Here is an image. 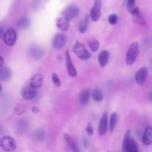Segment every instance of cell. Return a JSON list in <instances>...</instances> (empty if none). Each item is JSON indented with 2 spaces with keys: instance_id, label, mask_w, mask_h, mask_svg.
I'll use <instances>...</instances> for the list:
<instances>
[{
  "instance_id": "obj_1",
  "label": "cell",
  "mask_w": 152,
  "mask_h": 152,
  "mask_svg": "<svg viewBox=\"0 0 152 152\" xmlns=\"http://www.w3.org/2000/svg\"><path fill=\"white\" fill-rule=\"evenodd\" d=\"M122 152H138V146L134 138L130 136V129L126 131L123 139Z\"/></svg>"
},
{
  "instance_id": "obj_2",
  "label": "cell",
  "mask_w": 152,
  "mask_h": 152,
  "mask_svg": "<svg viewBox=\"0 0 152 152\" xmlns=\"http://www.w3.org/2000/svg\"><path fill=\"white\" fill-rule=\"evenodd\" d=\"M139 51V45L138 42H133L128 48L126 57H125V62L128 65H132L138 56Z\"/></svg>"
},
{
  "instance_id": "obj_3",
  "label": "cell",
  "mask_w": 152,
  "mask_h": 152,
  "mask_svg": "<svg viewBox=\"0 0 152 152\" xmlns=\"http://www.w3.org/2000/svg\"><path fill=\"white\" fill-rule=\"evenodd\" d=\"M73 52L78 58L82 60H87L91 57V54L87 50L83 44L77 41L72 48Z\"/></svg>"
},
{
  "instance_id": "obj_4",
  "label": "cell",
  "mask_w": 152,
  "mask_h": 152,
  "mask_svg": "<svg viewBox=\"0 0 152 152\" xmlns=\"http://www.w3.org/2000/svg\"><path fill=\"white\" fill-rule=\"evenodd\" d=\"M1 148L7 152H12L15 150L17 144L14 139L8 135L1 138L0 141Z\"/></svg>"
},
{
  "instance_id": "obj_5",
  "label": "cell",
  "mask_w": 152,
  "mask_h": 152,
  "mask_svg": "<svg viewBox=\"0 0 152 152\" xmlns=\"http://www.w3.org/2000/svg\"><path fill=\"white\" fill-rule=\"evenodd\" d=\"M80 12L79 8L75 5H71L66 7L62 12L63 17L68 21L73 20L78 16Z\"/></svg>"
},
{
  "instance_id": "obj_6",
  "label": "cell",
  "mask_w": 152,
  "mask_h": 152,
  "mask_svg": "<svg viewBox=\"0 0 152 152\" xmlns=\"http://www.w3.org/2000/svg\"><path fill=\"white\" fill-rule=\"evenodd\" d=\"M36 88H33L30 84L24 86L21 91L22 97L27 100L33 99L36 96Z\"/></svg>"
},
{
  "instance_id": "obj_7",
  "label": "cell",
  "mask_w": 152,
  "mask_h": 152,
  "mask_svg": "<svg viewBox=\"0 0 152 152\" xmlns=\"http://www.w3.org/2000/svg\"><path fill=\"white\" fill-rule=\"evenodd\" d=\"M17 39V33L15 30L9 29L3 35L4 43L8 46H12L15 43Z\"/></svg>"
},
{
  "instance_id": "obj_8",
  "label": "cell",
  "mask_w": 152,
  "mask_h": 152,
  "mask_svg": "<svg viewBox=\"0 0 152 152\" xmlns=\"http://www.w3.org/2000/svg\"><path fill=\"white\" fill-rule=\"evenodd\" d=\"M101 1L95 0L90 12V17L93 21H97L100 18L101 15Z\"/></svg>"
},
{
  "instance_id": "obj_9",
  "label": "cell",
  "mask_w": 152,
  "mask_h": 152,
  "mask_svg": "<svg viewBox=\"0 0 152 152\" xmlns=\"http://www.w3.org/2000/svg\"><path fill=\"white\" fill-rule=\"evenodd\" d=\"M65 60H66V64L68 74L69 75L70 77L72 78L76 77L77 75V71L73 64V62L72 61V59L71 58L68 50H66L65 53Z\"/></svg>"
},
{
  "instance_id": "obj_10",
  "label": "cell",
  "mask_w": 152,
  "mask_h": 152,
  "mask_svg": "<svg viewBox=\"0 0 152 152\" xmlns=\"http://www.w3.org/2000/svg\"><path fill=\"white\" fill-rule=\"evenodd\" d=\"M107 131V113L104 112L100 119L99 127L98 133L100 135H104Z\"/></svg>"
},
{
  "instance_id": "obj_11",
  "label": "cell",
  "mask_w": 152,
  "mask_h": 152,
  "mask_svg": "<svg viewBox=\"0 0 152 152\" xmlns=\"http://www.w3.org/2000/svg\"><path fill=\"white\" fill-rule=\"evenodd\" d=\"M66 43V37L62 33L56 34L53 39V46L56 49H62Z\"/></svg>"
},
{
  "instance_id": "obj_12",
  "label": "cell",
  "mask_w": 152,
  "mask_h": 152,
  "mask_svg": "<svg viewBox=\"0 0 152 152\" xmlns=\"http://www.w3.org/2000/svg\"><path fill=\"white\" fill-rule=\"evenodd\" d=\"M148 69L145 67L141 68L135 75V80L138 84H142L147 77Z\"/></svg>"
},
{
  "instance_id": "obj_13",
  "label": "cell",
  "mask_w": 152,
  "mask_h": 152,
  "mask_svg": "<svg viewBox=\"0 0 152 152\" xmlns=\"http://www.w3.org/2000/svg\"><path fill=\"white\" fill-rule=\"evenodd\" d=\"M44 81V76L40 74L34 75L30 80L29 84L34 88H39L43 84Z\"/></svg>"
},
{
  "instance_id": "obj_14",
  "label": "cell",
  "mask_w": 152,
  "mask_h": 152,
  "mask_svg": "<svg viewBox=\"0 0 152 152\" xmlns=\"http://www.w3.org/2000/svg\"><path fill=\"white\" fill-rule=\"evenodd\" d=\"M28 54L31 58L35 59H39L43 56L44 51L41 48L33 46L29 49Z\"/></svg>"
},
{
  "instance_id": "obj_15",
  "label": "cell",
  "mask_w": 152,
  "mask_h": 152,
  "mask_svg": "<svg viewBox=\"0 0 152 152\" xmlns=\"http://www.w3.org/2000/svg\"><path fill=\"white\" fill-rule=\"evenodd\" d=\"M142 141L145 145L152 144V127L147 126L145 128L142 135Z\"/></svg>"
},
{
  "instance_id": "obj_16",
  "label": "cell",
  "mask_w": 152,
  "mask_h": 152,
  "mask_svg": "<svg viewBox=\"0 0 152 152\" xmlns=\"http://www.w3.org/2000/svg\"><path fill=\"white\" fill-rule=\"evenodd\" d=\"M12 73L8 67H1L0 69V80L2 81H8L11 78Z\"/></svg>"
},
{
  "instance_id": "obj_17",
  "label": "cell",
  "mask_w": 152,
  "mask_h": 152,
  "mask_svg": "<svg viewBox=\"0 0 152 152\" xmlns=\"http://www.w3.org/2000/svg\"><path fill=\"white\" fill-rule=\"evenodd\" d=\"M109 53L108 52V51L106 50L102 51L98 56V61L100 66H105L109 61Z\"/></svg>"
},
{
  "instance_id": "obj_18",
  "label": "cell",
  "mask_w": 152,
  "mask_h": 152,
  "mask_svg": "<svg viewBox=\"0 0 152 152\" xmlns=\"http://www.w3.org/2000/svg\"><path fill=\"white\" fill-rule=\"evenodd\" d=\"M64 137L66 142L68 144V146L69 147L71 150L72 151V152H79L77 144L75 143L74 140L71 137V136L69 134L65 133L64 134Z\"/></svg>"
},
{
  "instance_id": "obj_19",
  "label": "cell",
  "mask_w": 152,
  "mask_h": 152,
  "mask_svg": "<svg viewBox=\"0 0 152 152\" xmlns=\"http://www.w3.org/2000/svg\"><path fill=\"white\" fill-rule=\"evenodd\" d=\"M56 26L60 30L62 31H65L68 30L69 26V21L65 19L64 17H61L56 20Z\"/></svg>"
},
{
  "instance_id": "obj_20",
  "label": "cell",
  "mask_w": 152,
  "mask_h": 152,
  "mask_svg": "<svg viewBox=\"0 0 152 152\" xmlns=\"http://www.w3.org/2000/svg\"><path fill=\"white\" fill-rule=\"evenodd\" d=\"M30 25V19L26 16H23L17 21V26L20 29H26Z\"/></svg>"
},
{
  "instance_id": "obj_21",
  "label": "cell",
  "mask_w": 152,
  "mask_h": 152,
  "mask_svg": "<svg viewBox=\"0 0 152 152\" xmlns=\"http://www.w3.org/2000/svg\"><path fill=\"white\" fill-rule=\"evenodd\" d=\"M90 96V91L88 89L83 90L80 94V96H79L80 102L82 104H86L89 100Z\"/></svg>"
},
{
  "instance_id": "obj_22",
  "label": "cell",
  "mask_w": 152,
  "mask_h": 152,
  "mask_svg": "<svg viewBox=\"0 0 152 152\" xmlns=\"http://www.w3.org/2000/svg\"><path fill=\"white\" fill-rule=\"evenodd\" d=\"M88 21L89 16L88 15H87L80 21L79 24V31L81 33H84L86 31L88 26Z\"/></svg>"
},
{
  "instance_id": "obj_23",
  "label": "cell",
  "mask_w": 152,
  "mask_h": 152,
  "mask_svg": "<svg viewBox=\"0 0 152 152\" xmlns=\"http://www.w3.org/2000/svg\"><path fill=\"white\" fill-rule=\"evenodd\" d=\"M117 119H118V115L116 112H113L111 114L110 118V122H109V131L110 132H112L116 126V122H117Z\"/></svg>"
},
{
  "instance_id": "obj_24",
  "label": "cell",
  "mask_w": 152,
  "mask_h": 152,
  "mask_svg": "<svg viewBox=\"0 0 152 152\" xmlns=\"http://www.w3.org/2000/svg\"><path fill=\"white\" fill-rule=\"evenodd\" d=\"M93 99L94 101L99 102L103 100V95L102 91L99 88H95L92 93Z\"/></svg>"
},
{
  "instance_id": "obj_25",
  "label": "cell",
  "mask_w": 152,
  "mask_h": 152,
  "mask_svg": "<svg viewBox=\"0 0 152 152\" xmlns=\"http://www.w3.org/2000/svg\"><path fill=\"white\" fill-rule=\"evenodd\" d=\"M33 137L36 141L39 142L43 141L45 138L44 131L40 129H38L36 130L33 134Z\"/></svg>"
},
{
  "instance_id": "obj_26",
  "label": "cell",
  "mask_w": 152,
  "mask_h": 152,
  "mask_svg": "<svg viewBox=\"0 0 152 152\" xmlns=\"http://www.w3.org/2000/svg\"><path fill=\"white\" fill-rule=\"evenodd\" d=\"M88 45L92 52H96L99 47V42L94 39H91L88 41Z\"/></svg>"
},
{
  "instance_id": "obj_27",
  "label": "cell",
  "mask_w": 152,
  "mask_h": 152,
  "mask_svg": "<svg viewBox=\"0 0 152 152\" xmlns=\"http://www.w3.org/2000/svg\"><path fill=\"white\" fill-rule=\"evenodd\" d=\"M25 112H26V107L23 104H18L14 108V112L18 115H22Z\"/></svg>"
},
{
  "instance_id": "obj_28",
  "label": "cell",
  "mask_w": 152,
  "mask_h": 152,
  "mask_svg": "<svg viewBox=\"0 0 152 152\" xmlns=\"http://www.w3.org/2000/svg\"><path fill=\"white\" fill-rule=\"evenodd\" d=\"M52 81L55 87H59L61 86V83L58 75L56 73H53L52 76Z\"/></svg>"
},
{
  "instance_id": "obj_29",
  "label": "cell",
  "mask_w": 152,
  "mask_h": 152,
  "mask_svg": "<svg viewBox=\"0 0 152 152\" xmlns=\"http://www.w3.org/2000/svg\"><path fill=\"white\" fill-rule=\"evenodd\" d=\"M133 17H134V20L136 23H137L140 25H142V26L145 25L144 18H142V17L141 16L140 13H139L138 14H137L135 15H133Z\"/></svg>"
},
{
  "instance_id": "obj_30",
  "label": "cell",
  "mask_w": 152,
  "mask_h": 152,
  "mask_svg": "<svg viewBox=\"0 0 152 152\" xmlns=\"http://www.w3.org/2000/svg\"><path fill=\"white\" fill-rule=\"evenodd\" d=\"M27 128V124L24 120H20L18 122V130L20 132H24L26 130Z\"/></svg>"
},
{
  "instance_id": "obj_31",
  "label": "cell",
  "mask_w": 152,
  "mask_h": 152,
  "mask_svg": "<svg viewBox=\"0 0 152 152\" xmlns=\"http://www.w3.org/2000/svg\"><path fill=\"white\" fill-rule=\"evenodd\" d=\"M135 0H127V9L129 13L135 8Z\"/></svg>"
},
{
  "instance_id": "obj_32",
  "label": "cell",
  "mask_w": 152,
  "mask_h": 152,
  "mask_svg": "<svg viewBox=\"0 0 152 152\" xmlns=\"http://www.w3.org/2000/svg\"><path fill=\"white\" fill-rule=\"evenodd\" d=\"M118 21V16L115 14H112L109 17V22L112 25H115Z\"/></svg>"
},
{
  "instance_id": "obj_33",
  "label": "cell",
  "mask_w": 152,
  "mask_h": 152,
  "mask_svg": "<svg viewBox=\"0 0 152 152\" xmlns=\"http://www.w3.org/2000/svg\"><path fill=\"white\" fill-rule=\"evenodd\" d=\"M87 135L86 134H83L82 136V138H81L83 145L86 148H87L89 147V144H90L89 140H88Z\"/></svg>"
},
{
  "instance_id": "obj_34",
  "label": "cell",
  "mask_w": 152,
  "mask_h": 152,
  "mask_svg": "<svg viewBox=\"0 0 152 152\" xmlns=\"http://www.w3.org/2000/svg\"><path fill=\"white\" fill-rule=\"evenodd\" d=\"M86 131L88 136H92L94 133V129L91 123H88L86 128Z\"/></svg>"
},
{
  "instance_id": "obj_35",
  "label": "cell",
  "mask_w": 152,
  "mask_h": 152,
  "mask_svg": "<svg viewBox=\"0 0 152 152\" xmlns=\"http://www.w3.org/2000/svg\"><path fill=\"white\" fill-rule=\"evenodd\" d=\"M31 110H32V112H33L34 113H36V114L40 112V110H39L37 107H36V106L33 107L32 109H31Z\"/></svg>"
},
{
  "instance_id": "obj_36",
  "label": "cell",
  "mask_w": 152,
  "mask_h": 152,
  "mask_svg": "<svg viewBox=\"0 0 152 152\" xmlns=\"http://www.w3.org/2000/svg\"><path fill=\"white\" fill-rule=\"evenodd\" d=\"M0 59H1V64H0V68H1L2 66V65H3V62H4V60H3V58L2 57H0Z\"/></svg>"
},
{
  "instance_id": "obj_37",
  "label": "cell",
  "mask_w": 152,
  "mask_h": 152,
  "mask_svg": "<svg viewBox=\"0 0 152 152\" xmlns=\"http://www.w3.org/2000/svg\"><path fill=\"white\" fill-rule=\"evenodd\" d=\"M150 99H151V100L152 101V93H151V94H150Z\"/></svg>"
},
{
  "instance_id": "obj_38",
  "label": "cell",
  "mask_w": 152,
  "mask_h": 152,
  "mask_svg": "<svg viewBox=\"0 0 152 152\" xmlns=\"http://www.w3.org/2000/svg\"><path fill=\"white\" fill-rule=\"evenodd\" d=\"M107 152H109V151H107Z\"/></svg>"
}]
</instances>
